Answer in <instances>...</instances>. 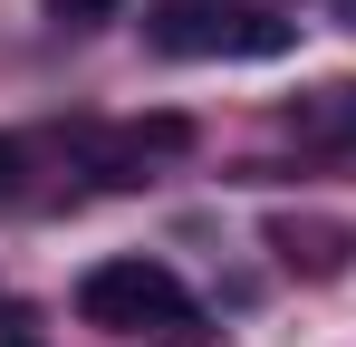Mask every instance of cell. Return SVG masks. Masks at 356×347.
Segmentation results:
<instances>
[{"label": "cell", "instance_id": "2", "mask_svg": "<svg viewBox=\"0 0 356 347\" xmlns=\"http://www.w3.org/2000/svg\"><path fill=\"white\" fill-rule=\"evenodd\" d=\"M145 29H154V49H164V58H280V49L298 39L289 20L222 10V0H164Z\"/></svg>", "mask_w": 356, "mask_h": 347}, {"label": "cell", "instance_id": "4", "mask_svg": "<svg viewBox=\"0 0 356 347\" xmlns=\"http://www.w3.org/2000/svg\"><path fill=\"white\" fill-rule=\"evenodd\" d=\"M289 135H298V145H356V77L298 97V107H289Z\"/></svg>", "mask_w": 356, "mask_h": 347}, {"label": "cell", "instance_id": "6", "mask_svg": "<svg viewBox=\"0 0 356 347\" xmlns=\"http://www.w3.org/2000/svg\"><path fill=\"white\" fill-rule=\"evenodd\" d=\"M19 164H29V145H19V135H0V193L19 183Z\"/></svg>", "mask_w": 356, "mask_h": 347}, {"label": "cell", "instance_id": "7", "mask_svg": "<svg viewBox=\"0 0 356 347\" xmlns=\"http://www.w3.org/2000/svg\"><path fill=\"white\" fill-rule=\"evenodd\" d=\"M337 10H347V20H356V0H337Z\"/></svg>", "mask_w": 356, "mask_h": 347}, {"label": "cell", "instance_id": "8", "mask_svg": "<svg viewBox=\"0 0 356 347\" xmlns=\"http://www.w3.org/2000/svg\"><path fill=\"white\" fill-rule=\"evenodd\" d=\"M10 347H29V338H10Z\"/></svg>", "mask_w": 356, "mask_h": 347}, {"label": "cell", "instance_id": "3", "mask_svg": "<svg viewBox=\"0 0 356 347\" xmlns=\"http://www.w3.org/2000/svg\"><path fill=\"white\" fill-rule=\"evenodd\" d=\"M183 145H193V116H135V125H116V135L87 145V164L106 174V183H145V164L154 155H183Z\"/></svg>", "mask_w": 356, "mask_h": 347}, {"label": "cell", "instance_id": "1", "mask_svg": "<svg viewBox=\"0 0 356 347\" xmlns=\"http://www.w3.org/2000/svg\"><path fill=\"white\" fill-rule=\"evenodd\" d=\"M77 309L87 328H116V338H145V328H193V289L164 270V261H97L77 280Z\"/></svg>", "mask_w": 356, "mask_h": 347}, {"label": "cell", "instance_id": "5", "mask_svg": "<svg viewBox=\"0 0 356 347\" xmlns=\"http://www.w3.org/2000/svg\"><path fill=\"white\" fill-rule=\"evenodd\" d=\"M125 0H49V20H67V29H97V20H116Z\"/></svg>", "mask_w": 356, "mask_h": 347}]
</instances>
